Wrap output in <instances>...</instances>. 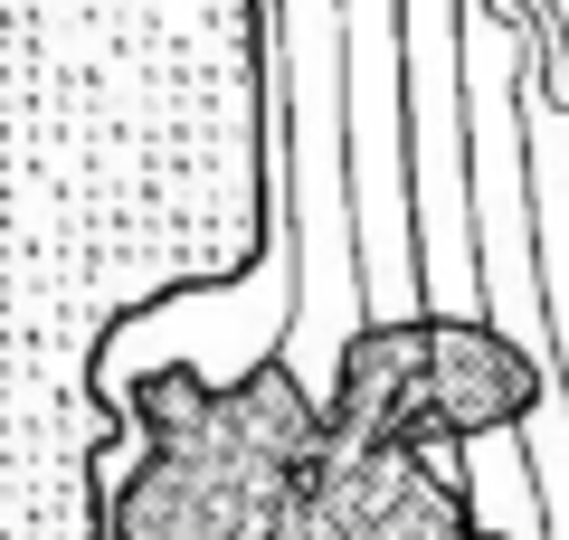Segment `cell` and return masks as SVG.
Wrapping results in <instances>:
<instances>
[{
	"mask_svg": "<svg viewBox=\"0 0 569 540\" xmlns=\"http://www.w3.org/2000/svg\"><path fill=\"white\" fill-rule=\"evenodd\" d=\"M142 456L104 493V540H276L284 502L323 446V389L284 351L247 370L142 360L123 370Z\"/></svg>",
	"mask_w": 569,
	"mask_h": 540,
	"instance_id": "cell-1",
	"label": "cell"
},
{
	"mask_svg": "<svg viewBox=\"0 0 569 540\" xmlns=\"http://www.w3.org/2000/svg\"><path fill=\"white\" fill-rule=\"evenodd\" d=\"M276 540H485V521L466 483L427 464V446H361L323 427Z\"/></svg>",
	"mask_w": 569,
	"mask_h": 540,
	"instance_id": "cell-2",
	"label": "cell"
},
{
	"mask_svg": "<svg viewBox=\"0 0 569 540\" xmlns=\"http://www.w3.org/2000/svg\"><path fill=\"white\" fill-rule=\"evenodd\" d=\"M418 351H427V437L437 446L512 437L531 418V399L550 389V360H531L493 313L418 303Z\"/></svg>",
	"mask_w": 569,
	"mask_h": 540,
	"instance_id": "cell-3",
	"label": "cell"
},
{
	"mask_svg": "<svg viewBox=\"0 0 569 540\" xmlns=\"http://www.w3.org/2000/svg\"><path fill=\"white\" fill-rule=\"evenodd\" d=\"M323 427L361 446H427V351H418V313H370L361 332L342 341L323 380Z\"/></svg>",
	"mask_w": 569,
	"mask_h": 540,
	"instance_id": "cell-4",
	"label": "cell"
}]
</instances>
